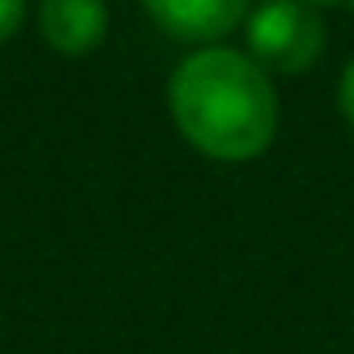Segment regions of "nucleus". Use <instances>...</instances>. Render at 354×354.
Here are the masks:
<instances>
[{
	"label": "nucleus",
	"instance_id": "1",
	"mask_svg": "<svg viewBox=\"0 0 354 354\" xmlns=\"http://www.w3.org/2000/svg\"><path fill=\"white\" fill-rule=\"evenodd\" d=\"M166 113L193 153L220 166L265 157L283 126L274 77L238 45H202L184 54L166 81Z\"/></svg>",
	"mask_w": 354,
	"mask_h": 354
},
{
	"label": "nucleus",
	"instance_id": "2",
	"mask_svg": "<svg viewBox=\"0 0 354 354\" xmlns=\"http://www.w3.org/2000/svg\"><path fill=\"white\" fill-rule=\"evenodd\" d=\"M242 50L269 77H301L328 50V23L305 0H260L242 23Z\"/></svg>",
	"mask_w": 354,
	"mask_h": 354
},
{
	"label": "nucleus",
	"instance_id": "3",
	"mask_svg": "<svg viewBox=\"0 0 354 354\" xmlns=\"http://www.w3.org/2000/svg\"><path fill=\"white\" fill-rule=\"evenodd\" d=\"M162 36L180 45H225L251 14V0H139Z\"/></svg>",
	"mask_w": 354,
	"mask_h": 354
},
{
	"label": "nucleus",
	"instance_id": "4",
	"mask_svg": "<svg viewBox=\"0 0 354 354\" xmlns=\"http://www.w3.org/2000/svg\"><path fill=\"white\" fill-rule=\"evenodd\" d=\"M108 0H36V32L63 59H86L108 41Z\"/></svg>",
	"mask_w": 354,
	"mask_h": 354
},
{
	"label": "nucleus",
	"instance_id": "5",
	"mask_svg": "<svg viewBox=\"0 0 354 354\" xmlns=\"http://www.w3.org/2000/svg\"><path fill=\"white\" fill-rule=\"evenodd\" d=\"M27 23V0H0V45H9Z\"/></svg>",
	"mask_w": 354,
	"mask_h": 354
},
{
	"label": "nucleus",
	"instance_id": "6",
	"mask_svg": "<svg viewBox=\"0 0 354 354\" xmlns=\"http://www.w3.org/2000/svg\"><path fill=\"white\" fill-rule=\"evenodd\" d=\"M337 113L354 130V59L341 68V77H337Z\"/></svg>",
	"mask_w": 354,
	"mask_h": 354
},
{
	"label": "nucleus",
	"instance_id": "7",
	"mask_svg": "<svg viewBox=\"0 0 354 354\" xmlns=\"http://www.w3.org/2000/svg\"><path fill=\"white\" fill-rule=\"evenodd\" d=\"M305 5H310V9H319V14H323V9H346V0H305Z\"/></svg>",
	"mask_w": 354,
	"mask_h": 354
},
{
	"label": "nucleus",
	"instance_id": "8",
	"mask_svg": "<svg viewBox=\"0 0 354 354\" xmlns=\"http://www.w3.org/2000/svg\"><path fill=\"white\" fill-rule=\"evenodd\" d=\"M346 9H350V14H354V0H346Z\"/></svg>",
	"mask_w": 354,
	"mask_h": 354
}]
</instances>
